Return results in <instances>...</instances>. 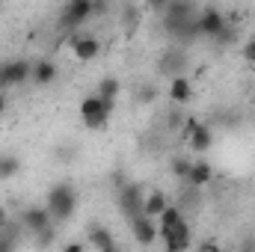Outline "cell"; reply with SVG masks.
I'll return each mask as SVG.
<instances>
[{
    "label": "cell",
    "mask_w": 255,
    "mask_h": 252,
    "mask_svg": "<svg viewBox=\"0 0 255 252\" xmlns=\"http://www.w3.org/2000/svg\"><path fill=\"white\" fill-rule=\"evenodd\" d=\"M193 160H187V157H175L172 163H169V172L178 178V181H187V172H190Z\"/></svg>",
    "instance_id": "7402d4cb"
},
{
    "label": "cell",
    "mask_w": 255,
    "mask_h": 252,
    "mask_svg": "<svg viewBox=\"0 0 255 252\" xmlns=\"http://www.w3.org/2000/svg\"><path fill=\"white\" fill-rule=\"evenodd\" d=\"M33 77V63L30 60H9L0 63V92L9 86H21Z\"/></svg>",
    "instance_id": "5b68a950"
},
{
    "label": "cell",
    "mask_w": 255,
    "mask_h": 252,
    "mask_svg": "<svg viewBox=\"0 0 255 252\" xmlns=\"http://www.w3.org/2000/svg\"><path fill=\"white\" fill-rule=\"evenodd\" d=\"M136 98H139V104H151V101L157 98V89H154V86H148V83H142V89H139V95H136Z\"/></svg>",
    "instance_id": "603a6c76"
},
{
    "label": "cell",
    "mask_w": 255,
    "mask_h": 252,
    "mask_svg": "<svg viewBox=\"0 0 255 252\" xmlns=\"http://www.w3.org/2000/svg\"><path fill=\"white\" fill-rule=\"evenodd\" d=\"M181 133L187 136L190 148L193 151H199V154H205V151L214 145V133H211V127L202 125V122H196V119H187V122L181 125Z\"/></svg>",
    "instance_id": "52a82bcc"
},
{
    "label": "cell",
    "mask_w": 255,
    "mask_h": 252,
    "mask_svg": "<svg viewBox=\"0 0 255 252\" xmlns=\"http://www.w3.org/2000/svg\"><path fill=\"white\" fill-rule=\"evenodd\" d=\"M128 223H130L133 241H136L139 247H151V244L157 241V220H154V217H148V214H136V217L128 220Z\"/></svg>",
    "instance_id": "9c48e42d"
},
{
    "label": "cell",
    "mask_w": 255,
    "mask_h": 252,
    "mask_svg": "<svg viewBox=\"0 0 255 252\" xmlns=\"http://www.w3.org/2000/svg\"><path fill=\"white\" fill-rule=\"evenodd\" d=\"M211 181H214V166L208 160H193L190 172H187V184L199 190V187H208Z\"/></svg>",
    "instance_id": "4fadbf2b"
},
{
    "label": "cell",
    "mask_w": 255,
    "mask_h": 252,
    "mask_svg": "<svg viewBox=\"0 0 255 252\" xmlns=\"http://www.w3.org/2000/svg\"><path fill=\"white\" fill-rule=\"evenodd\" d=\"M142 199H145V193L136 187V184H130V187L122 190L119 211H122V217H125V220H133L136 214H142Z\"/></svg>",
    "instance_id": "8fae6325"
},
{
    "label": "cell",
    "mask_w": 255,
    "mask_h": 252,
    "mask_svg": "<svg viewBox=\"0 0 255 252\" xmlns=\"http://www.w3.org/2000/svg\"><path fill=\"white\" fill-rule=\"evenodd\" d=\"M71 54L80 60V63H92L98 54H101V45L95 36H71Z\"/></svg>",
    "instance_id": "30bf717a"
},
{
    "label": "cell",
    "mask_w": 255,
    "mask_h": 252,
    "mask_svg": "<svg viewBox=\"0 0 255 252\" xmlns=\"http://www.w3.org/2000/svg\"><path fill=\"white\" fill-rule=\"evenodd\" d=\"M21 226H24L27 232H39V229H45V226H54V217H51L48 205H45V208H30V211H24Z\"/></svg>",
    "instance_id": "7c38bea8"
},
{
    "label": "cell",
    "mask_w": 255,
    "mask_h": 252,
    "mask_svg": "<svg viewBox=\"0 0 255 252\" xmlns=\"http://www.w3.org/2000/svg\"><path fill=\"white\" fill-rule=\"evenodd\" d=\"M21 172V157L18 154H0V181H9Z\"/></svg>",
    "instance_id": "d6986e66"
},
{
    "label": "cell",
    "mask_w": 255,
    "mask_h": 252,
    "mask_svg": "<svg viewBox=\"0 0 255 252\" xmlns=\"http://www.w3.org/2000/svg\"><path fill=\"white\" fill-rule=\"evenodd\" d=\"M113 110H116V101L101 98L98 92L86 95L80 101V119H83V125L89 127V130H104L107 122H110V116H113Z\"/></svg>",
    "instance_id": "3957f363"
},
{
    "label": "cell",
    "mask_w": 255,
    "mask_h": 252,
    "mask_svg": "<svg viewBox=\"0 0 255 252\" xmlns=\"http://www.w3.org/2000/svg\"><path fill=\"white\" fill-rule=\"evenodd\" d=\"M160 241H163V247L166 252H184L193 247V235H190V223L187 220H181V223H175L169 232H163L160 235Z\"/></svg>",
    "instance_id": "ba28073f"
},
{
    "label": "cell",
    "mask_w": 255,
    "mask_h": 252,
    "mask_svg": "<svg viewBox=\"0 0 255 252\" xmlns=\"http://www.w3.org/2000/svg\"><path fill=\"white\" fill-rule=\"evenodd\" d=\"M33 244L36 247H54L57 244V229L54 226H45V229H39V232H33Z\"/></svg>",
    "instance_id": "44dd1931"
},
{
    "label": "cell",
    "mask_w": 255,
    "mask_h": 252,
    "mask_svg": "<svg viewBox=\"0 0 255 252\" xmlns=\"http://www.w3.org/2000/svg\"><path fill=\"white\" fill-rule=\"evenodd\" d=\"M166 125H169V127H181V125H184V119H181V113H178V110H175V113H169V119H166Z\"/></svg>",
    "instance_id": "d4e9b609"
},
{
    "label": "cell",
    "mask_w": 255,
    "mask_h": 252,
    "mask_svg": "<svg viewBox=\"0 0 255 252\" xmlns=\"http://www.w3.org/2000/svg\"><path fill=\"white\" fill-rule=\"evenodd\" d=\"M83 250V244H80V241H71V244H65L63 247V252H80Z\"/></svg>",
    "instance_id": "83f0119b"
},
{
    "label": "cell",
    "mask_w": 255,
    "mask_h": 252,
    "mask_svg": "<svg viewBox=\"0 0 255 252\" xmlns=\"http://www.w3.org/2000/svg\"><path fill=\"white\" fill-rule=\"evenodd\" d=\"M241 54H244V60H247V63H255V39H247V45H244V51H241Z\"/></svg>",
    "instance_id": "cb8c5ba5"
},
{
    "label": "cell",
    "mask_w": 255,
    "mask_h": 252,
    "mask_svg": "<svg viewBox=\"0 0 255 252\" xmlns=\"http://www.w3.org/2000/svg\"><path fill=\"white\" fill-rule=\"evenodd\" d=\"M3 110H6V98L0 95V116H3Z\"/></svg>",
    "instance_id": "f1b7e54d"
},
{
    "label": "cell",
    "mask_w": 255,
    "mask_h": 252,
    "mask_svg": "<svg viewBox=\"0 0 255 252\" xmlns=\"http://www.w3.org/2000/svg\"><path fill=\"white\" fill-rule=\"evenodd\" d=\"M154 220H157V238H160L163 232H169L175 223H181V220H184V211H181V205H172V202H169V205L154 217Z\"/></svg>",
    "instance_id": "9a60e30c"
},
{
    "label": "cell",
    "mask_w": 255,
    "mask_h": 252,
    "mask_svg": "<svg viewBox=\"0 0 255 252\" xmlns=\"http://www.w3.org/2000/svg\"><path fill=\"white\" fill-rule=\"evenodd\" d=\"M9 223H12V220H9V211H6V208L0 205V232H3V229H6Z\"/></svg>",
    "instance_id": "484cf974"
},
{
    "label": "cell",
    "mask_w": 255,
    "mask_h": 252,
    "mask_svg": "<svg viewBox=\"0 0 255 252\" xmlns=\"http://www.w3.org/2000/svg\"><path fill=\"white\" fill-rule=\"evenodd\" d=\"M92 15H95V0H68L60 12V27L63 30H80Z\"/></svg>",
    "instance_id": "277c9868"
},
{
    "label": "cell",
    "mask_w": 255,
    "mask_h": 252,
    "mask_svg": "<svg viewBox=\"0 0 255 252\" xmlns=\"http://www.w3.org/2000/svg\"><path fill=\"white\" fill-rule=\"evenodd\" d=\"M119 89H122V83H119L116 77H104V80L98 83V95H101V98H110V101L119 98Z\"/></svg>",
    "instance_id": "ffe728a7"
},
{
    "label": "cell",
    "mask_w": 255,
    "mask_h": 252,
    "mask_svg": "<svg viewBox=\"0 0 255 252\" xmlns=\"http://www.w3.org/2000/svg\"><path fill=\"white\" fill-rule=\"evenodd\" d=\"M196 3L193 0H169L166 9H163V30L172 36V39H181V42H190L193 36H199L196 30Z\"/></svg>",
    "instance_id": "6da1fadb"
},
{
    "label": "cell",
    "mask_w": 255,
    "mask_h": 252,
    "mask_svg": "<svg viewBox=\"0 0 255 252\" xmlns=\"http://www.w3.org/2000/svg\"><path fill=\"white\" fill-rule=\"evenodd\" d=\"M166 205H169L166 193H160V190H151V193H145V199H142V214H148V217H157V214H160Z\"/></svg>",
    "instance_id": "ac0fdd59"
},
{
    "label": "cell",
    "mask_w": 255,
    "mask_h": 252,
    "mask_svg": "<svg viewBox=\"0 0 255 252\" xmlns=\"http://www.w3.org/2000/svg\"><path fill=\"white\" fill-rule=\"evenodd\" d=\"M45 205H48L54 223H65V220H71L74 211H77V190L71 187L68 181H60V184H54V187L48 190Z\"/></svg>",
    "instance_id": "7a4b0ae2"
},
{
    "label": "cell",
    "mask_w": 255,
    "mask_h": 252,
    "mask_svg": "<svg viewBox=\"0 0 255 252\" xmlns=\"http://www.w3.org/2000/svg\"><path fill=\"white\" fill-rule=\"evenodd\" d=\"M54 80H57V63H51V60L33 63V83L36 86H51Z\"/></svg>",
    "instance_id": "e0dca14e"
},
{
    "label": "cell",
    "mask_w": 255,
    "mask_h": 252,
    "mask_svg": "<svg viewBox=\"0 0 255 252\" xmlns=\"http://www.w3.org/2000/svg\"><path fill=\"white\" fill-rule=\"evenodd\" d=\"M145 3H148V6H151V9H154V12H163V9H166V3H169V0H145Z\"/></svg>",
    "instance_id": "4316f807"
},
{
    "label": "cell",
    "mask_w": 255,
    "mask_h": 252,
    "mask_svg": "<svg viewBox=\"0 0 255 252\" xmlns=\"http://www.w3.org/2000/svg\"><path fill=\"white\" fill-rule=\"evenodd\" d=\"M169 98L175 104H187L193 98V83L184 74H172V80H169Z\"/></svg>",
    "instance_id": "5bb4252c"
},
{
    "label": "cell",
    "mask_w": 255,
    "mask_h": 252,
    "mask_svg": "<svg viewBox=\"0 0 255 252\" xmlns=\"http://www.w3.org/2000/svg\"><path fill=\"white\" fill-rule=\"evenodd\" d=\"M92 250H101V252H113L116 250V241H113V235L107 232V229H101V226H89V241H86Z\"/></svg>",
    "instance_id": "2e32d148"
},
{
    "label": "cell",
    "mask_w": 255,
    "mask_h": 252,
    "mask_svg": "<svg viewBox=\"0 0 255 252\" xmlns=\"http://www.w3.org/2000/svg\"><path fill=\"white\" fill-rule=\"evenodd\" d=\"M226 27H229V24H226V15H223L217 6H208V9H202V12L196 15V30H199V36L217 39Z\"/></svg>",
    "instance_id": "8992f818"
}]
</instances>
